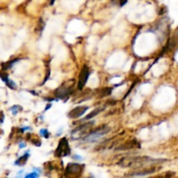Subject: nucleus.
<instances>
[{"label":"nucleus","instance_id":"aec40b11","mask_svg":"<svg viewBox=\"0 0 178 178\" xmlns=\"http://www.w3.org/2000/svg\"><path fill=\"white\" fill-rule=\"evenodd\" d=\"M40 134H41L43 137H44L45 138H48V137H50V133H49V131H48L47 130H45V129H42V130H40Z\"/></svg>","mask_w":178,"mask_h":178},{"label":"nucleus","instance_id":"4468645a","mask_svg":"<svg viewBox=\"0 0 178 178\" xmlns=\"http://www.w3.org/2000/svg\"><path fill=\"white\" fill-rule=\"evenodd\" d=\"M44 25H45V24H44V20H43L42 18H40L39 20H38V25H37V26H36L35 30H34L35 33L42 32L43 30H44Z\"/></svg>","mask_w":178,"mask_h":178},{"label":"nucleus","instance_id":"b1692460","mask_svg":"<svg viewBox=\"0 0 178 178\" xmlns=\"http://www.w3.org/2000/svg\"><path fill=\"white\" fill-rule=\"evenodd\" d=\"M55 1H56V0H51V2H50V5H53Z\"/></svg>","mask_w":178,"mask_h":178},{"label":"nucleus","instance_id":"f03ea898","mask_svg":"<svg viewBox=\"0 0 178 178\" xmlns=\"http://www.w3.org/2000/svg\"><path fill=\"white\" fill-rule=\"evenodd\" d=\"M95 124L94 121H91L88 123H84L81 124L78 127H77L72 132H71V137L73 139H79L83 137L87 136L90 132L91 131L92 127Z\"/></svg>","mask_w":178,"mask_h":178},{"label":"nucleus","instance_id":"9d476101","mask_svg":"<svg viewBox=\"0 0 178 178\" xmlns=\"http://www.w3.org/2000/svg\"><path fill=\"white\" fill-rule=\"evenodd\" d=\"M88 109H89L88 106H78V107H76V108H74L73 110H71L69 112L68 117L71 119L79 118L80 117H82L88 110Z\"/></svg>","mask_w":178,"mask_h":178},{"label":"nucleus","instance_id":"5701e85b","mask_svg":"<svg viewBox=\"0 0 178 178\" xmlns=\"http://www.w3.org/2000/svg\"><path fill=\"white\" fill-rule=\"evenodd\" d=\"M127 3V0H120V6H124Z\"/></svg>","mask_w":178,"mask_h":178},{"label":"nucleus","instance_id":"f8f14e48","mask_svg":"<svg viewBox=\"0 0 178 178\" xmlns=\"http://www.w3.org/2000/svg\"><path fill=\"white\" fill-rule=\"evenodd\" d=\"M18 60H19L18 58H15V59L11 60V61H9L7 63H2V71H7V70L11 69L14 64L16 62H18Z\"/></svg>","mask_w":178,"mask_h":178},{"label":"nucleus","instance_id":"393cba45","mask_svg":"<svg viewBox=\"0 0 178 178\" xmlns=\"http://www.w3.org/2000/svg\"><path fill=\"white\" fill-rule=\"evenodd\" d=\"M1 114H2V120H1V123H3V122H4V118H5V117H4V113L1 112Z\"/></svg>","mask_w":178,"mask_h":178},{"label":"nucleus","instance_id":"0eeeda50","mask_svg":"<svg viewBox=\"0 0 178 178\" xmlns=\"http://www.w3.org/2000/svg\"><path fill=\"white\" fill-rule=\"evenodd\" d=\"M90 76V71H89V67L84 64L83 66L81 71L79 74V77H78V84H77V89L79 91H82L84 89V87L85 86L87 80L89 78Z\"/></svg>","mask_w":178,"mask_h":178},{"label":"nucleus","instance_id":"f257e3e1","mask_svg":"<svg viewBox=\"0 0 178 178\" xmlns=\"http://www.w3.org/2000/svg\"><path fill=\"white\" fill-rule=\"evenodd\" d=\"M165 160L160 159H152L149 157H124L118 162V165L123 168H142L144 165H150L152 163H158L164 162Z\"/></svg>","mask_w":178,"mask_h":178},{"label":"nucleus","instance_id":"7ed1b4c3","mask_svg":"<svg viewBox=\"0 0 178 178\" xmlns=\"http://www.w3.org/2000/svg\"><path fill=\"white\" fill-rule=\"evenodd\" d=\"M110 131V128H109L107 125L99 126L98 128H97L95 130H92L87 136L84 137V142H87V143L94 142V141L100 138L102 136L106 135L107 133H109Z\"/></svg>","mask_w":178,"mask_h":178},{"label":"nucleus","instance_id":"dca6fc26","mask_svg":"<svg viewBox=\"0 0 178 178\" xmlns=\"http://www.w3.org/2000/svg\"><path fill=\"white\" fill-rule=\"evenodd\" d=\"M10 110H11V111L12 112V114L15 116V115L18 114V111H21V110H22V107L19 105H14L12 106V108H10Z\"/></svg>","mask_w":178,"mask_h":178},{"label":"nucleus","instance_id":"a211bd4d","mask_svg":"<svg viewBox=\"0 0 178 178\" xmlns=\"http://www.w3.org/2000/svg\"><path fill=\"white\" fill-rule=\"evenodd\" d=\"M29 139H30V141L32 143V144H34V145H36V146L41 145V141H40L39 139L37 137V136H34L33 139H31V138H29Z\"/></svg>","mask_w":178,"mask_h":178},{"label":"nucleus","instance_id":"2eb2a0df","mask_svg":"<svg viewBox=\"0 0 178 178\" xmlns=\"http://www.w3.org/2000/svg\"><path fill=\"white\" fill-rule=\"evenodd\" d=\"M104 110V108H97V109H95V110H92V111L90 113V114H89L87 117H85L84 120H90V119H91L92 117H94L95 116H97L99 113L102 112Z\"/></svg>","mask_w":178,"mask_h":178},{"label":"nucleus","instance_id":"412c9836","mask_svg":"<svg viewBox=\"0 0 178 178\" xmlns=\"http://www.w3.org/2000/svg\"><path fill=\"white\" fill-rule=\"evenodd\" d=\"M1 79L3 80L5 83L6 82L7 80L9 79V78H8V75H7L6 73H1Z\"/></svg>","mask_w":178,"mask_h":178},{"label":"nucleus","instance_id":"9b49d317","mask_svg":"<svg viewBox=\"0 0 178 178\" xmlns=\"http://www.w3.org/2000/svg\"><path fill=\"white\" fill-rule=\"evenodd\" d=\"M113 88L112 87H106V88H103L101 90H99L98 93H97V97L98 98H103L104 97L110 96L111 92H112Z\"/></svg>","mask_w":178,"mask_h":178},{"label":"nucleus","instance_id":"f3484780","mask_svg":"<svg viewBox=\"0 0 178 178\" xmlns=\"http://www.w3.org/2000/svg\"><path fill=\"white\" fill-rule=\"evenodd\" d=\"M5 84H6L7 86H8L10 89H12V90H16V89H17V84L14 83L13 81H12V80L8 79L6 82H5Z\"/></svg>","mask_w":178,"mask_h":178},{"label":"nucleus","instance_id":"39448f33","mask_svg":"<svg viewBox=\"0 0 178 178\" xmlns=\"http://www.w3.org/2000/svg\"><path fill=\"white\" fill-rule=\"evenodd\" d=\"M71 154V148L69 146L68 140L65 137L60 139L58 148L55 150V157H64Z\"/></svg>","mask_w":178,"mask_h":178},{"label":"nucleus","instance_id":"20e7f679","mask_svg":"<svg viewBox=\"0 0 178 178\" xmlns=\"http://www.w3.org/2000/svg\"><path fill=\"white\" fill-rule=\"evenodd\" d=\"M73 85H74L73 80L67 81L64 84H62L60 87H58L57 90H55V91H54L55 96L58 97V98L65 100L70 96V94L71 93V91H72Z\"/></svg>","mask_w":178,"mask_h":178},{"label":"nucleus","instance_id":"1a4fd4ad","mask_svg":"<svg viewBox=\"0 0 178 178\" xmlns=\"http://www.w3.org/2000/svg\"><path fill=\"white\" fill-rule=\"evenodd\" d=\"M159 170H161V167H157V166L147 167L145 169H139V170H136V171L131 172L128 176H148V175H150V174H153L155 172H157Z\"/></svg>","mask_w":178,"mask_h":178},{"label":"nucleus","instance_id":"423d86ee","mask_svg":"<svg viewBox=\"0 0 178 178\" xmlns=\"http://www.w3.org/2000/svg\"><path fill=\"white\" fill-rule=\"evenodd\" d=\"M84 165L79 164V163H69L67 165L64 171V176L66 177H76V176H79L82 174V172L84 171Z\"/></svg>","mask_w":178,"mask_h":178},{"label":"nucleus","instance_id":"a878e982","mask_svg":"<svg viewBox=\"0 0 178 178\" xmlns=\"http://www.w3.org/2000/svg\"><path fill=\"white\" fill-rule=\"evenodd\" d=\"M25 147V144H19V148H24Z\"/></svg>","mask_w":178,"mask_h":178},{"label":"nucleus","instance_id":"bb28decb","mask_svg":"<svg viewBox=\"0 0 178 178\" xmlns=\"http://www.w3.org/2000/svg\"><path fill=\"white\" fill-rule=\"evenodd\" d=\"M50 107H51V104H49V105H47L46 109H45V110H48V109H49V108H50Z\"/></svg>","mask_w":178,"mask_h":178},{"label":"nucleus","instance_id":"6e6552de","mask_svg":"<svg viewBox=\"0 0 178 178\" xmlns=\"http://www.w3.org/2000/svg\"><path fill=\"white\" fill-rule=\"evenodd\" d=\"M140 148H141V144L138 141H137L136 139H132L122 143L121 145L117 146L116 148V150H128L140 149Z\"/></svg>","mask_w":178,"mask_h":178},{"label":"nucleus","instance_id":"4be33fe9","mask_svg":"<svg viewBox=\"0 0 178 178\" xmlns=\"http://www.w3.org/2000/svg\"><path fill=\"white\" fill-rule=\"evenodd\" d=\"M26 178H37L38 177V174L37 173H32V174H30V175H27Z\"/></svg>","mask_w":178,"mask_h":178},{"label":"nucleus","instance_id":"ddd939ff","mask_svg":"<svg viewBox=\"0 0 178 178\" xmlns=\"http://www.w3.org/2000/svg\"><path fill=\"white\" fill-rule=\"evenodd\" d=\"M28 158H29V154L25 153L23 157H21L20 158H18L15 162V164L18 165V166H24V165L26 163Z\"/></svg>","mask_w":178,"mask_h":178},{"label":"nucleus","instance_id":"6ab92c4d","mask_svg":"<svg viewBox=\"0 0 178 178\" xmlns=\"http://www.w3.org/2000/svg\"><path fill=\"white\" fill-rule=\"evenodd\" d=\"M46 76H45V78L44 80V82L42 83V84H44L46 83V81L48 80V78L50 77V75H51V70H50V66L47 64L46 65Z\"/></svg>","mask_w":178,"mask_h":178}]
</instances>
